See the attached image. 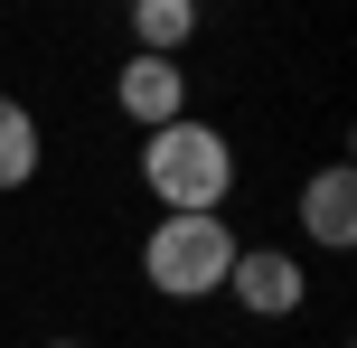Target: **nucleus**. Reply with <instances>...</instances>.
Segmentation results:
<instances>
[{
  "label": "nucleus",
  "mask_w": 357,
  "mask_h": 348,
  "mask_svg": "<svg viewBox=\"0 0 357 348\" xmlns=\"http://www.w3.org/2000/svg\"><path fill=\"white\" fill-rule=\"evenodd\" d=\"M142 188L169 207V217H226V198H235V142L216 123H197V113H178V123L142 132Z\"/></svg>",
  "instance_id": "obj_1"
},
{
  "label": "nucleus",
  "mask_w": 357,
  "mask_h": 348,
  "mask_svg": "<svg viewBox=\"0 0 357 348\" xmlns=\"http://www.w3.org/2000/svg\"><path fill=\"white\" fill-rule=\"evenodd\" d=\"M235 255H245V245H235L226 217H160L151 245H142V282L160 301H207V292H226Z\"/></svg>",
  "instance_id": "obj_2"
},
{
  "label": "nucleus",
  "mask_w": 357,
  "mask_h": 348,
  "mask_svg": "<svg viewBox=\"0 0 357 348\" xmlns=\"http://www.w3.org/2000/svg\"><path fill=\"white\" fill-rule=\"evenodd\" d=\"M226 292L245 301L254 320H291L310 301V273H301V255H291V245H245V255H235V273H226Z\"/></svg>",
  "instance_id": "obj_3"
},
{
  "label": "nucleus",
  "mask_w": 357,
  "mask_h": 348,
  "mask_svg": "<svg viewBox=\"0 0 357 348\" xmlns=\"http://www.w3.org/2000/svg\"><path fill=\"white\" fill-rule=\"evenodd\" d=\"M113 104H123L142 132L178 123V113H188V75H178V56H142V47H132L123 75H113Z\"/></svg>",
  "instance_id": "obj_4"
},
{
  "label": "nucleus",
  "mask_w": 357,
  "mask_h": 348,
  "mask_svg": "<svg viewBox=\"0 0 357 348\" xmlns=\"http://www.w3.org/2000/svg\"><path fill=\"white\" fill-rule=\"evenodd\" d=\"M301 236L320 245V255H348L357 245V169L348 160H329L320 179L301 188Z\"/></svg>",
  "instance_id": "obj_5"
},
{
  "label": "nucleus",
  "mask_w": 357,
  "mask_h": 348,
  "mask_svg": "<svg viewBox=\"0 0 357 348\" xmlns=\"http://www.w3.org/2000/svg\"><path fill=\"white\" fill-rule=\"evenodd\" d=\"M38 113L19 104V94H0V198H10V188H29L38 179Z\"/></svg>",
  "instance_id": "obj_6"
},
{
  "label": "nucleus",
  "mask_w": 357,
  "mask_h": 348,
  "mask_svg": "<svg viewBox=\"0 0 357 348\" xmlns=\"http://www.w3.org/2000/svg\"><path fill=\"white\" fill-rule=\"evenodd\" d=\"M197 29V0H132V38H142V56H178Z\"/></svg>",
  "instance_id": "obj_7"
},
{
  "label": "nucleus",
  "mask_w": 357,
  "mask_h": 348,
  "mask_svg": "<svg viewBox=\"0 0 357 348\" xmlns=\"http://www.w3.org/2000/svg\"><path fill=\"white\" fill-rule=\"evenodd\" d=\"M56 348H75V339H56Z\"/></svg>",
  "instance_id": "obj_8"
}]
</instances>
